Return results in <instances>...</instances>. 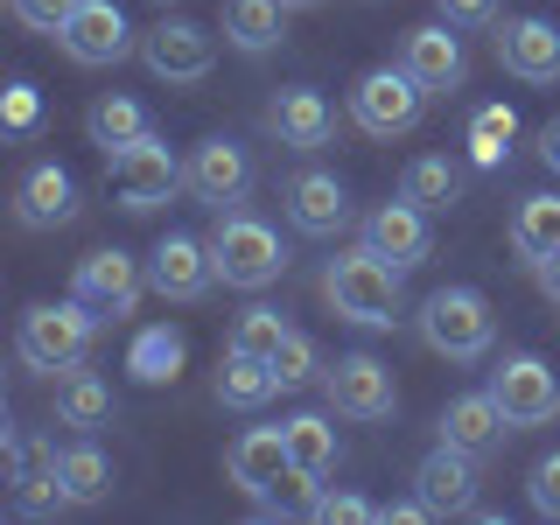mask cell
Segmentation results:
<instances>
[{"label":"cell","instance_id":"6da1fadb","mask_svg":"<svg viewBox=\"0 0 560 525\" xmlns=\"http://www.w3.org/2000/svg\"><path fill=\"white\" fill-rule=\"evenodd\" d=\"M323 302L337 308L343 323H358V329H393L399 323V267L378 259L372 245L337 253L323 267Z\"/></svg>","mask_w":560,"mask_h":525},{"label":"cell","instance_id":"7a4b0ae2","mask_svg":"<svg viewBox=\"0 0 560 525\" xmlns=\"http://www.w3.org/2000/svg\"><path fill=\"white\" fill-rule=\"evenodd\" d=\"M210 267H218L224 288H273L280 267H288V253H280V232L267 218H253V210H224L218 232H210Z\"/></svg>","mask_w":560,"mask_h":525},{"label":"cell","instance_id":"3957f363","mask_svg":"<svg viewBox=\"0 0 560 525\" xmlns=\"http://www.w3.org/2000/svg\"><path fill=\"white\" fill-rule=\"evenodd\" d=\"M92 329H98V315L70 294V302H35L22 315V337H14V350H22V364L28 372H78L84 364V350H92Z\"/></svg>","mask_w":560,"mask_h":525},{"label":"cell","instance_id":"277c9868","mask_svg":"<svg viewBox=\"0 0 560 525\" xmlns=\"http://www.w3.org/2000/svg\"><path fill=\"white\" fill-rule=\"evenodd\" d=\"M420 337H428L434 358L477 364L490 350V337H498V323H490V302L477 288H434L428 302H420Z\"/></svg>","mask_w":560,"mask_h":525},{"label":"cell","instance_id":"5b68a950","mask_svg":"<svg viewBox=\"0 0 560 525\" xmlns=\"http://www.w3.org/2000/svg\"><path fill=\"white\" fill-rule=\"evenodd\" d=\"M420 113H428V92L407 78L399 63H385V70H364L358 84H350V119H358L372 140H399V133H413L420 127Z\"/></svg>","mask_w":560,"mask_h":525},{"label":"cell","instance_id":"8992f818","mask_svg":"<svg viewBox=\"0 0 560 525\" xmlns=\"http://www.w3.org/2000/svg\"><path fill=\"white\" fill-rule=\"evenodd\" d=\"M323 399H329V413H343V420H393V407H399L393 364L350 350V358L323 364Z\"/></svg>","mask_w":560,"mask_h":525},{"label":"cell","instance_id":"52a82bcc","mask_svg":"<svg viewBox=\"0 0 560 525\" xmlns=\"http://www.w3.org/2000/svg\"><path fill=\"white\" fill-rule=\"evenodd\" d=\"M399 70H407L428 98L463 92L469 57H463V35H455V22H420V28H407V43H399Z\"/></svg>","mask_w":560,"mask_h":525},{"label":"cell","instance_id":"ba28073f","mask_svg":"<svg viewBox=\"0 0 560 525\" xmlns=\"http://www.w3.org/2000/svg\"><path fill=\"white\" fill-rule=\"evenodd\" d=\"M175 189H183V162L168 154V140H133V148H119L113 154V197L119 210H154V203H168Z\"/></svg>","mask_w":560,"mask_h":525},{"label":"cell","instance_id":"9c48e42d","mask_svg":"<svg viewBox=\"0 0 560 525\" xmlns=\"http://www.w3.org/2000/svg\"><path fill=\"white\" fill-rule=\"evenodd\" d=\"M140 288H148V267H140L133 253H119V245H98V253H84L78 273H70V294H78L92 315H133Z\"/></svg>","mask_w":560,"mask_h":525},{"label":"cell","instance_id":"30bf717a","mask_svg":"<svg viewBox=\"0 0 560 525\" xmlns=\"http://www.w3.org/2000/svg\"><path fill=\"white\" fill-rule=\"evenodd\" d=\"M490 393H498V407H504L512 428H547L560 413V378L547 372V358H533V350L504 358L498 372H490Z\"/></svg>","mask_w":560,"mask_h":525},{"label":"cell","instance_id":"8fae6325","mask_svg":"<svg viewBox=\"0 0 560 525\" xmlns=\"http://www.w3.org/2000/svg\"><path fill=\"white\" fill-rule=\"evenodd\" d=\"M140 63L162 84H203L210 63H218V35L197 28V22H154L140 35Z\"/></svg>","mask_w":560,"mask_h":525},{"label":"cell","instance_id":"7c38bea8","mask_svg":"<svg viewBox=\"0 0 560 525\" xmlns=\"http://www.w3.org/2000/svg\"><path fill=\"white\" fill-rule=\"evenodd\" d=\"M183 189L197 203H238L245 189H253V154L238 148V140H224V133H210L189 148V162H183Z\"/></svg>","mask_w":560,"mask_h":525},{"label":"cell","instance_id":"4fadbf2b","mask_svg":"<svg viewBox=\"0 0 560 525\" xmlns=\"http://www.w3.org/2000/svg\"><path fill=\"white\" fill-rule=\"evenodd\" d=\"M218 267H210V238H189V232H168L154 238L148 253V288L162 294V302H203Z\"/></svg>","mask_w":560,"mask_h":525},{"label":"cell","instance_id":"5bb4252c","mask_svg":"<svg viewBox=\"0 0 560 525\" xmlns=\"http://www.w3.org/2000/svg\"><path fill=\"white\" fill-rule=\"evenodd\" d=\"M63 57L70 63H84V70H105V63H119L133 49V28H127V14L113 8V0H78V14L63 22Z\"/></svg>","mask_w":560,"mask_h":525},{"label":"cell","instance_id":"9a60e30c","mask_svg":"<svg viewBox=\"0 0 560 525\" xmlns=\"http://www.w3.org/2000/svg\"><path fill=\"white\" fill-rule=\"evenodd\" d=\"M280 203H288V224H294L302 238H337L343 224H350V189H343L329 168H302V175H288Z\"/></svg>","mask_w":560,"mask_h":525},{"label":"cell","instance_id":"2e32d148","mask_svg":"<svg viewBox=\"0 0 560 525\" xmlns=\"http://www.w3.org/2000/svg\"><path fill=\"white\" fill-rule=\"evenodd\" d=\"M498 63L525 84H560V28L547 14H518L498 28Z\"/></svg>","mask_w":560,"mask_h":525},{"label":"cell","instance_id":"e0dca14e","mask_svg":"<svg viewBox=\"0 0 560 525\" xmlns=\"http://www.w3.org/2000/svg\"><path fill=\"white\" fill-rule=\"evenodd\" d=\"M267 133L280 148H294V154H315V148H329V133H337V113H329L323 92L288 84V92H273V105H267Z\"/></svg>","mask_w":560,"mask_h":525},{"label":"cell","instance_id":"ac0fdd59","mask_svg":"<svg viewBox=\"0 0 560 525\" xmlns=\"http://www.w3.org/2000/svg\"><path fill=\"white\" fill-rule=\"evenodd\" d=\"M288 428H245L232 448H224V477H232L245 498H267L288 477Z\"/></svg>","mask_w":560,"mask_h":525},{"label":"cell","instance_id":"d6986e66","mask_svg":"<svg viewBox=\"0 0 560 525\" xmlns=\"http://www.w3.org/2000/svg\"><path fill=\"white\" fill-rule=\"evenodd\" d=\"M413 490L428 498V512H434V518L469 512V504H477V455H469V448H455V442H442L434 455H420Z\"/></svg>","mask_w":560,"mask_h":525},{"label":"cell","instance_id":"ffe728a7","mask_svg":"<svg viewBox=\"0 0 560 525\" xmlns=\"http://www.w3.org/2000/svg\"><path fill=\"white\" fill-rule=\"evenodd\" d=\"M14 218L28 232H57V224L78 218V175L57 168V162H35L22 183H14Z\"/></svg>","mask_w":560,"mask_h":525},{"label":"cell","instance_id":"44dd1931","mask_svg":"<svg viewBox=\"0 0 560 525\" xmlns=\"http://www.w3.org/2000/svg\"><path fill=\"white\" fill-rule=\"evenodd\" d=\"M364 245H372L378 259H393L399 273L420 267L428 259V210L407 203V197H393V203H378L372 218H364Z\"/></svg>","mask_w":560,"mask_h":525},{"label":"cell","instance_id":"7402d4cb","mask_svg":"<svg viewBox=\"0 0 560 525\" xmlns=\"http://www.w3.org/2000/svg\"><path fill=\"white\" fill-rule=\"evenodd\" d=\"M288 428V483L302 490V498H315L323 490V477L337 469V428H329V413H294V420H280Z\"/></svg>","mask_w":560,"mask_h":525},{"label":"cell","instance_id":"603a6c76","mask_svg":"<svg viewBox=\"0 0 560 525\" xmlns=\"http://www.w3.org/2000/svg\"><path fill=\"white\" fill-rule=\"evenodd\" d=\"M504 407H498V393H463V399H448V413H442V442L455 448H469V455H483V448H498L504 442Z\"/></svg>","mask_w":560,"mask_h":525},{"label":"cell","instance_id":"cb8c5ba5","mask_svg":"<svg viewBox=\"0 0 560 525\" xmlns=\"http://www.w3.org/2000/svg\"><path fill=\"white\" fill-rule=\"evenodd\" d=\"M288 0H224V43L245 49V57H267L288 35Z\"/></svg>","mask_w":560,"mask_h":525},{"label":"cell","instance_id":"d4e9b609","mask_svg":"<svg viewBox=\"0 0 560 525\" xmlns=\"http://www.w3.org/2000/svg\"><path fill=\"white\" fill-rule=\"evenodd\" d=\"M84 133H92V148H105V162H113L119 148H133V140L154 133V119H148V105H140V98L105 92V98H92V113H84Z\"/></svg>","mask_w":560,"mask_h":525},{"label":"cell","instance_id":"484cf974","mask_svg":"<svg viewBox=\"0 0 560 525\" xmlns=\"http://www.w3.org/2000/svg\"><path fill=\"white\" fill-rule=\"evenodd\" d=\"M183 358H189V343H183V329H175V323H148L127 343V372L140 385H175V378H183Z\"/></svg>","mask_w":560,"mask_h":525},{"label":"cell","instance_id":"4316f807","mask_svg":"<svg viewBox=\"0 0 560 525\" xmlns=\"http://www.w3.org/2000/svg\"><path fill=\"white\" fill-rule=\"evenodd\" d=\"M512 253L533 259V267L560 253V197H553V189H533V197H518V210H512Z\"/></svg>","mask_w":560,"mask_h":525},{"label":"cell","instance_id":"83f0119b","mask_svg":"<svg viewBox=\"0 0 560 525\" xmlns=\"http://www.w3.org/2000/svg\"><path fill=\"white\" fill-rule=\"evenodd\" d=\"M273 393H280V378H273L267 358H238V350H224V364H218V399H224V407H232V413H259Z\"/></svg>","mask_w":560,"mask_h":525},{"label":"cell","instance_id":"f1b7e54d","mask_svg":"<svg viewBox=\"0 0 560 525\" xmlns=\"http://www.w3.org/2000/svg\"><path fill=\"white\" fill-rule=\"evenodd\" d=\"M57 420L78 428V434L105 428V420H113V385H105L98 372H63L57 378Z\"/></svg>","mask_w":560,"mask_h":525},{"label":"cell","instance_id":"f546056e","mask_svg":"<svg viewBox=\"0 0 560 525\" xmlns=\"http://www.w3.org/2000/svg\"><path fill=\"white\" fill-rule=\"evenodd\" d=\"M399 197L420 203V210H448L455 197H463V175H455L448 154H413L407 175H399Z\"/></svg>","mask_w":560,"mask_h":525},{"label":"cell","instance_id":"4dcf8cb0","mask_svg":"<svg viewBox=\"0 0 560 525\" xmlns=\"http://www.w3.org/2000/svg\"><path fill=\"white\" fill-rule=\"evenodd\" d=\"M57 469H63L70 504H105V498H113V463H105V448H92V442H70V448L57 455Z\"/></svg>","mask_w":560,"mask_h":525},{"label":"cell","instance_id":"1f68e13d","mask_svg":"<svg viewBox=\"0 0 560 525\" xmlns=\"http://www.w3.org/2000/svg\"><path fill=\"white\" fill-rule=\"evenodd\" d=\"M512 140H518V113H512V105H477V119H469V162H477V168H504Z\"/></svg>","mask_w":560,"mask_h":525},{"label":"cell","instance_id":"d6a6232c","mask_svg":"<svg viewBox=\"0 0 560 525\" xmlns=\"http://www.w3.org/2000/svg\"><path fill=\"white\" fill-rule=\"evenodd\" d=\"M280 343H288V315L267 308V302H253L232 323V343H224V350H238V358H273Z\"/></svg>","mask_w":560,"mask_h":525},{"label":"cell","instance_id":"836d02e7","mask_svg":"<svg viewBox=\"0 0 560 525\" xmlns=\"http://www.w3.org/2000/svg\"><path fill=\"white\" fill-rule=\"evenodd\" d=\"M8 504H14L22 518H49V512H63V504H70V490H63V469H35V477H14Z\"/></svg>","mask_w":560,"mask_h":525},{"label":"cell","instance_id":"e575fe53","mask_svg":"<svg viewBox=\"0 0 560 525\" xmlns=\"http://www.w3.org/2000/svg\"><path fill=\"white\" fill-rule=\"evenodd\" d=\"M267 364H273V378H280V385H308L315 372H323V358H315V343L302 337V329H288V343H280Z\"/></svg>","mask_w":560,"mask_h":525},{"label":"cell","instance_id":"d590c367","mask_svg":"<svg viewBox=\"0 0 560 525\" xmlns=\"http://www.w3.org/2000/svg\"><path fill=\"white\" fill-rule=\"evenodd\" d=\"M0 127H8L14 140H28L35 127H43V98H35V84H28V78H14V84H8V98H0Z\"/></svg>","mask_w":560,"mask_h":525},{"label":"cell","instance_id":"8d00e7d4","mask_svg":"<svg viewBox=\"0 0 560 525\" xmlns=\"http://www.w3.org/2000/svg\"><path fill=\"white\" fill-rule=\"evenodd\" d=\"M14 8V22L35 28V35H63V22L78 14V0H8Z\"/></svg>","mask_w":560,"mask_h":525},{"label":"cell","instance_id":"74e56055","mask_svg":"<svg viewBox=\"0 0 560 525\" xmlns=\"http://www.w3.org/2000/svg\"><path fill=\"white\" fill-rule=\"evenodd\" d=\"M525 490H533V512L539 518H560V455H539L533 477H525Z\"/></svg>","mask_w":560,"mask_h":525},{"label":"cell","instance_id":"f35d334b","mask_svg":"<svg viewBox=\"0 0 560 525\" xmlns=\"http://www.w3.org/2000/svg\"><path fill=\"white\" fill-rule=\"evenodd\" d=\"M323 525H358V518H378L364 498H350V490H315V504H308Z\"/></svg>","mask_w":560,"mask_h":525},{"label":"cell","instance_id":"ab89813d","mask_svg":"<svg viewBox=\"0 0 560 525\" xmlns=\"http://www.w3.org/2000/svg\"><path fill=\"white\" fill-rule=\"evenodd\" d=\"M442 8V22H455V28H490L498 22V0H434Z\"/></svg>","mask_w":560,"mask_h":525},{"label":"cell","instance_id":"60d3db41","mask_svg":"<svg viewBox=\"0 0 560 525\" xmlns=\"http://www.w3.org/2000/svg\"><path fill=\"white\" fill-rule=\"evenodd\" d=\"M539 162L560 175V119H547V127H539Z\"/></svg>","mask_w":560,"mask_h":525},{"label":"cell","instance_id":"b9f144b4","mask_svg":"<svg viewBox=\"0 0 560 525\" xmlns=\"http://www.w3.org/2000/svg\"><path fill=\"white\" fill-rule=\"evenodd\" d=\"M533 273H539V288H547V294H553V302H560V253H553V259H539V267H533Z\"/></svg>","mask_w":560,"mask_h":525},{"label":"cell","instance_id":"7bdbcfd3","mask_svg":"<svg viewBox=\"0 0 560 525\" xmlns=\"http://www.w3.org/2000/svg\"><path fill=\"white\" fill-rule=\"evenodd\" d=\"M288 8H323V0H288Z\"/></svg>","mask_w":560,"mask_h":525}]
</instances>
